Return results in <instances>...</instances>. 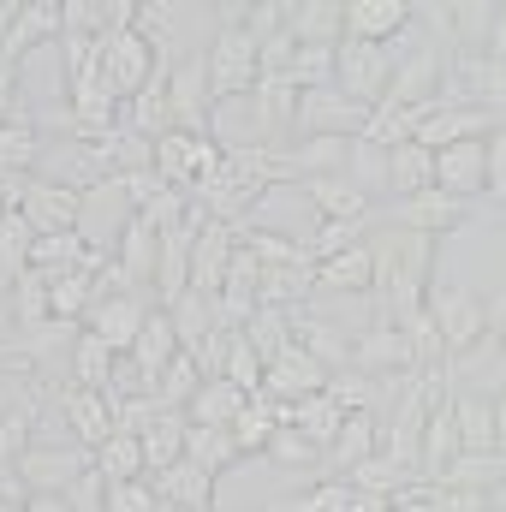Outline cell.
Here are the masks:
<instances>
[{"instance_id":"cell-24","label":"cell","mask_w":506,"mask_h":512,"mask_svg":"<svg viewBox=\"0 0 506 512\" xmlns=\"http://www.w3.org/2000/svg\"><path fill=\"white\" fill-rule=\"evenodd\" d=\"M286 30L304 48H340L346 42V0H292Z\"/></svg>"},{"instance_id":"cell-11","label":"cell","mask_w":506,"mask_h":512,"mask_svg":"<svg viewBox=\"0 0 506 512\" xmlns=\"http://www.w3.org/2000/svg\"><path fill=\"white\" fill-rule=\"evenodd\" d=\"M48 42H60V0H18V12L0 36V72H18Z\"/></svg>"},{"instance_id":"cell-52","label":"cell","mask_w":506,"mask_h":512,"mask_svg":"<svg viewBox=\"0 0 506 512\" xmlns=\"http://www.w3.org/2000/svg\"><path fill=\"white\" fill-rule=\"evenodd\" d=\"M501 370H506V334H501Z\"/></svg>"},{"instance_id":"cell-38","label":"cell","mask_w":506,"mask_h":512,"mask_svg":"<svg viewBox=\"0 0 506 512\" xmlns=\"http://www.w3.org/2000/svg\"><path fill=\"white\" fill-rule=\"evenodd\" d=\"M108 376H114V352L90 334V328H78L72 334V387H108Z\"/></svg>"},{"instance_id":"cell-45","label":"cell","mask_w":506,"mask_h":512,"mask_svg":"<svg viewBox=\"0 0 506 512\" xmlns=\"http://www.w3.org/2000/svg\"><path fill=\"white\" fill-rule=\"evenodd\" d=\"M346 173H352L370 197L387 191V149H376V143H364V137H358V143L346 149Z\"/></svg>"},{"instance_id":"cell-41","label":"cell","mask_w":506,"mask_h":512,"mask_svg":"<svg viewBox=\"0 0 506 512\" xmlns=\"http://www.w3.org/2000/svg\"><path fill=\"white\" fill-rule=\"evenodd\" d=\"M197 387H203V370L191 364V352H179V358L161 370V382H155V405H167V411H185Z\"/></svg>"},{"instance_id":"cell-4","label":"cell","mask_w":506,"mask_h":512,"mask_svg":"<svg viewBox=\"0 0 506 512\" xmlns=\"http://www.w3.org/2000/svg\"><path fill=\"white\" fill-rule=\"evenodd\" d=\"M161 66H173V60H161L155 42H149L137 24H120V30H108V36L96 42V72H102V84H108L120 102H131Z\"/></svg>"},{"instance_id":"cell-35","label":"cell","mask_w":506,"mask_h":512,"mask_svg":"<svg viewBox=\"0 0 506 512\" xmlns=\"http://www.w3.org/2000/svg\"><path fill=\"white\" fill-rule=\"evenodd\" d=\"M185 459H191V465H203L209 477L233 471V465H239L233 429H203V423H191V429H185Z\"/></svg>"},{"instance_id":"cell-49","label":"cell","mask_w":506,"mask_h":512,"mask_svg":"<svg viewBox=\"0 0 506 512\" xmlns=\"http://www.w3.org/2000/svg\"><path fill=\"white\" fill-rule=\"evenodd\" d=\"M18 512H78V507H72V495H24Z\"/></svg>"},{"instance_id":"cell-42","label":"cell","mask_w":506,"mask_h":512,"mask_svg":"<svg viewBox=\"0 0 506 512\" xmlns=\"http://www.w3.org/2000/svg\"><path fill=\"white\" fill-rule=\"evenodd\" d=\"M268 459H274V465H286V471H316V465H322V447H316L304 429L280 423V429H274V441H268Z\"/></svg>"},{"instance_id":"cell-53","label":"cell","mask_w":506,"mask_h":512,"mask_svg":"<svg viewBox=\"0 0 506 512\" xmlns=\"http://www.w3.org/2000/svg\"><path fill=\"white\" fill-rule=\"evenodd\" d=\"M0 221H6V197H0Z\"/></svg>"},{"instance_id":"cell-3","label":"cell","mask_w":506,"mask_h":512,"mask_svg":"<svg viewBox=\"0 0 506 512\" xmlns=\"http://www.w3.org/2000/svg\"><path fill=\"white\" fill-rule=\"evenodd\" d=\"M429 328L441 340L447 358H465L477 340H489V304L471 292V286H453V280H435L429 286Z\"/></svg>"},{"instance_id":"cell-30","label":"cell","mask_w":506,"mask_h":512,"mask_svg":"<svg viewBox=\"0 0 506 512\" xmlns=\"http://www.w3.org/2000/svg\"><path fill=\"white\" fill-rule=\"evenodd\" d=\"M245 399H251V393H239L227 376H209V382L191 393L185 417H191V423H203V429H233V423H239V411H245Z\"/></svg>"},{"instance_id":"cell-36","label":"cell","mask_w":506,"mask_h":512,"mask_svg":"<svg viewBox=\"0 0 506 512\" xmlns=\"http://www.w3.org/2000/svg\"><path fill=\"white\" fill-rule=\"evenodd\" d=\"M12 322H18V340L54 322V316H48V280H42L36 268H24V274L12 280Z\"/></svg>"},{"instance_id":"cell-55","label":"cell","mask_w":506,"mask_h":512,"mask_svg":"<svg viewBox=\"0 0 506 512\" xmlns=\"http://www.w3.org/2000/svg\"><path fill=\"white\" fill-rule=\"evenodd\" d=\"M209 512H215V507H209Z\"/></svg>"},{"instance_id":"cell-23","label":"cell","mask_w":506,"mask_h":512,"mask_svg":"<svg viewBox=\"0 0 506 512\" xmlns=\"http://www.w3.org/2000/svg\"><path fill=\"white\" fill-rule=\"evenodd\" d=\"M381 453V417L376 411H346V423H340V435L328 441V453H322V465L334 471V477H352L364 459H376Z\"/></svg>"},{"instance_id":"cell-54","label":"cell","mask_w":506,"mask_h":512,"mask_svg":"<svg viewBox=\"0 0 506 512\" xmlns=\"http://www.w3.org/2000/svg\"><path fill=\"white\" fill-rule=\"evenodd\" d=\"M78 512H102V507H78Z\"/></svg>"},{"instance_id":"cell-2","label":"cell","mask_w":506,"mask_h":512,"mask_svg":"<svg viewBox=\"0 0 506 512\" xmlns=\"http://www.w3.org/2000/svg\"><path fill=\"white\" fill-rule=\"evenodd\" d=\"M90 471H96V453L78 441H36L12 459V477L24 495H72Z\"/></svg>"},{"instance_id":"cell-1","label":"cell","mask_w":506,"mask_h":512,"mask_svg":"<svg viewBox=\"0 0 506 512\" xmlns=\"http://www.w3.org/2000/svg\"><path fill=\"white\" fill-rule=\"evenodd\" d=\"M203 72H209V102H233V96H251L256 78H262V54L239 24V6H221L215 12V36H209V54H203Z\"/></svg>"},{"instance_id":"cell-32","label":"cell","mask_w":506,"mask_h":512,"mask_svg":"<svg viewBox=\"0 0 506 512\" xmlns=\"http://www.w3.org/2000/svg\"><path fill=\"white\" fill-rule=\"evenodd\" d=\"M286 423H292V429H304V435L328 453V441H334V435H340V423H346V405L322 387V393H310V399H292V405H286Z\"/></svg>"},{"instance_id":"cell-27","label":"cell","mask_w":506,"mask_h":512,"mask_svg":"<svg viewBox=\"0 0 506 512\" xmlns=\"http://www.w3.org/2000/svg\"><path fill=\"white\" fill-rule=\"evenodd\" d=\"M447 405H453V423H459V447H465L471 459L501 453V435H495V411H489V399H471L465 387H447Z\"/></svg>"},{"instance_id":"cell-6","label":"cell","mask_w":506,"mask_h":512,"mask_svg":"<svg viewBox=\"0 0 506 512\" xmlns=\"http://www.w3.org/2000/svg\"><path fill=\"white\" fill-rule=\"evenodd\" d=\"M0 197H6V209H18V215L30 221L36 239H42V233H78V191H72V185H54V179L30 173V179L0 185Z\"/></svg>"},{"instance_id":"cell-14","label":"cell","mask_w":506,"mask_h":512,"mask_svg":"<svg viewBox=\"0 0 506 512\" xmlns=\"http://www.w3.org/2000/svg\"><path fill=\"white\" fill-rule=\"evenodd\" d=\"M322 387H328V370H322L298 340H286V346L268 358V370H262V399H280V405L310 399V393H322Z\"/></svg>"},{"instance_id":"cell-18","label":"cell","mask_w":506,"mask_h":512,"mask_svg":"<svg viewBox=\"0 0 506 512\" xmlns=\"http://www.w3.org/2000/svg\"><path fill=\"white\" fill-rule=\"evenodd\" d=\"M459 459H465L459 423H453V405L441 393V405H429V423H423V441H417V483H441Z\"/></svg>"},{"instance_id":"cell-25","label":"cell","mask_w":506,"mask_h":512,"mask_svg":"<svg viewBox=\"0 0 506 512\" xmlns=\"http://www.w3.org/2000/svg\"><path fill=\"white\" fill-rule=\"evenodd\" d=\"M435 185H441L447 197H459V203L483 197V137L435 149Z\"/></svg>"},{"instance_id":"cell-21","label":"cell","mask_w":506,"mask_h":512,"mask_svg":"<svg viewBox=\"0 0 506 512\" xmlns=\"http://www.w3.org/2000/svg\"><path fill=\"white\" fill-rule=\"evenodd\" d=\"M304 191H310V203H316V221H370V215H376L370 191H364L346 167H340V173L304 179Z\"/></svg>"},{"instance_id":"cell-33","label":"cell","mask_w":506,"mask_h":512,"mask_svg":"<svg viewBox=\"0 0 506 512\" xmlns=\"http://www.w3.org/2000/svg\"><path fill=\"white\" fill-rule=\"evenodd\" d=\"M286 423V405L280 399H245V411H239V423H233V447H239V459H251V453H268V441H274V429Z\"/></svg>"},{"instance_id":"cell-7","label":"cell","mask_w":506,"mask_h":512,"mask_svg":"<svg viewBox=\"0 0 506 512\" xmlns=\"http://www.w3.org/2000/svg\"><path fill=\"white\" fill-rule=\"evenodd\" d=\"M364 126H370V108L352 102L340 84H316L292 108V131H304V137H346L352 143V137H364Z\"/></svg>"},{"instance_id":"cell-31","label":"cell","mask_w":506,"mask_h":512,"mask_svg":"<svg viewBox=\"0 0 506 512\" xmlns=\"http://www.w3.org/2000/svg\"><path fill=\"white\" fill-rule=\"evenodd\" d=\"M42 161V131L36 120H0V185L30 179Z\"/></svg>"},{"instance_id":"cell-8","label":"cell","mask_w":506,"mask_h":512,"mask_svg":"<svg viewBox=\"0 0 506 512\" xmlns=\"http://www.w3.org/2000/svg\"><path fill=\"white\" fill-rule=\"evenodd\" d=\"M358 376H370V382H399V376H417V346H411V334H399L393 322H370V328H358L352 334V358H346Z\"/></svg>"},{"instance_id":"cell-39","label":"cell","mask_w":506,"mask_h":512,"mask_svg":"<svg viewBox=\"0 0 506 512\" xmlns=\"http://www.w3.org/2000/svg\"><path fill=\"white\" fill-rule=\"evenodd\" d=\"M90 256H102V251H90L78 233H42V239L30 245V268H36V274H60V268L90 262Z\"/></svg>"},{"instance_id":"cell-9","label":"cell","mask_w":506,"mask_h":512,"mask_svg":"<svg viewBox=\"0 0 506 512\" xmlns=\"http://www.w3.org/2000/svg\"><path fill=\"white\" fill-rule=\"evenodd\" d=\"M131 215H137V203L126 197V185H120V179H102V185L78 191V239H84L90 251H102V256L114 251Z\"/></svg>"},{"instance_id":"cell-37","label":"cell","mask_w":506,"mask_h":512,"mask_svg":"<svg viewBox=\"0 0 506 512\" xmlns=\"http://www.w3.org/2000/svg\"><path fill=\"white\" fill-rule=\"evenodd\" d=\"M167 310V322H173V334H179V346L191 352L209 328H215V298H203V292H179L173 304H161Z\"/></svg>"},{"instance_id":"cell-15","label":"cell","mask_w":506,"mask_h":512,"mask_svg":"<svg viewBox=\"0 0 506 512\" xmlns=\"http://www.w3.org/2000/svg\"><path fill=\"white\" fill-rule=\"evenodd\" d=\"M310 298H370L376 292V256H370V239L352 245L340 256H322L316 274H310Z\"/></svg>"},{"instance_id":"cell-50","label":"cell","mask_w":506,"mask_h":512,"mask_svg":"<svg viewBox=\"0 0 506 512\" xmlns=\"http://www.w3.org/2000/svg\"><path fill=\"white\" fill-rule=\"evenodd\" d=\"M0 346H24L18 340V322H12V298H0Z\"/></svg>"},{"instance_id":"cell-5","label":"cell","mask_w":506,"mask_h":512,"mask_svg":"<svg viewBox=\"0 0 506 512\" xmlns=\"http://www.w3.org/2000/svg\"><path fill=\"white\" fill-rule=\"evenodd\" d=\"M149 167L161 173V185L173 191H197L203 179H215L221 167V143L209 131H161L149 143Z\"/></svg>"},{"instance_id":"cell-10","label":"cell","mask_w":506,"mask_h":512,"mask_svg":"<svg viewBox=\"0 0 506 512\" xmlns=\"http://www.w3.org/2000/svg\"><path fill=\"white\" fill-rule=\"evenodd\" d=\"M387 78H393V54L376 48V42H340L334 48V84L352 96V102H364L370 114H376V102L387 96Z\"/></svg>"},{"instance_id":"cell-26","label":"cell","mask_w":506,"mask_h":512,"mask_svg":"<svg viewBox=\"0 0 506 512\" xmlns=\"http://www.w3.org/2000/svg\"><path fill=\"white\" fill-rule=\"evenodd\" d=\"M149 483H155L161 507H173V512H209V507H215V477H209L203 465H191V459H179V465L155 471Z\"/></svg>"},{"instance_id":"cell-19","label":"cell","mask_w":506,"mask_h":512,"mask_svg":"<svg viewBox=\"0 0 506 512\" xmlns=\"http://www.w3.org/2000/svg\"><path fill=\"white\" fill-rule=\"evenodd\" d=\"M233 251H239V227H227V221H203V233L191 239V292L215 298L221 280H227V268H233Z\"/></svg>"},{"instance_id":"cell-13","label":"cell","mask_w":506,"mask_h":512,"mask_svg":"<svg viewBox=\"0 0 506 512\" xmlns=\"http://www.w3.org/2000/svg\"><path fill=\"white\" fill-rule=\"evenodd\" d=\"M387 221L393 227H405V233H423V239H447V233H459L465 221H471V203H459V197H447L441 185L435 191H423V197H405V203H393L387 209Z\"/></svg>"},{"instance_id":"cell-20","label":"cell","mask_w":506,"mask_h":512,"mask_svg":"<svg viewBox=\"0 0 506 512\" xmlns=\"http://www.w3.org/2000/svg\"><path fill=\"white\" fill-rule=\"evenodd\" d=\"M411 24H417V6H411V0H346V36H352V42L387 48V42L405 36Z\"/></svg>"},{"instance_id":"cell-46","label":"cell","mask_w":506,"mask_h":512,"mask_svg":"<svg viewBox=\"0 0 506 512\" xmlns=\"http://www.w3.org/2000/svg\"><path fill=\"white\" fill-rule=\"evenodd\" d=\"M102 512H161V495L149 477L137 483H102Z\"/></svg>"},{"instance_id":"cell-17","label":"cell","mask_w":506,"mask_h":512,"mask_svg":"<svg viewBox=\"0 0 506 512\" xmlns=\"http://www.w3.org/2000/svg\"><path fill=\"white\" fill-rule=\"evenodd\" d=\"M155 256H161V227L137 209L126 221V233H120V245L108 251V262H114V274L131 292H143V286H155Z\"/></svg>"},{"instance_id":"cell-44","label":"cell","mask_w":506,"mask_h":512,"mask_svg":"<svg viewBox=\"0 0 506 512\" xmlns=\"http://www.w3.org/2000/svg\"><path fill=\"white\" fill-rule=\"evenodd\" d=\"M352 501H358V489L346 477H328V483H310L298 501H286V512H352Z\"/></svg>"},{"instance_id":"cell-51","label":"cell","mask_w":506,"mask_h":512,"mask_svg":"<svg viewBox=\"0 0 506 512\" xmlns=\"http://www.w3.org/2000/svg\"><path fill=\"white\" fill-rule=\"evenodd\" d=\"M489 411H495V435H501V453H506V387L489 399Z\"/></svg>"},{"instance_id":"cell-48","label":"cell","mask_w":506,"mask_h":512,"mask_svg":"<svg viewBox=\"0 0 506 512\" xmlns=\"http://www.w3.org/2000/svg\"><path fill=\"white\" fill-rule=\"evenodd\" d=\"M429 512H489L483 489H459V483H435L429 489Z\"/></svg>"},{"instance_id":"cell-40","label":"cell","mask_w":506,"mask_h":512,"mask_svg":"<svg viewBox=\"0 0 506 512\" xmlns=\"http://www.w3.org/2000/svg\"><path fill=\"white\" fill-rule=\"evenodd\" d=\"M239 334L251 340V346H256V358L268 364V358H274V352H280V346L292 340V310H274V304H262V310H256L251 322L239 328Z\"/></svg>"},{"instance_id":"cell-12","label":"cell","mask_w":506,"mask_h":512,"mask_svg":"<svg viewBox=\"0 0 506 512\" xmlns=\"http://www.w3.org/2000/svg\"><path fill=\"white\" fill-rule=\"evenodd\" d=\"M143 316H149L143 292H102V298L90 304L84 328H90V334H96L114 358H126L131 346H137V334H143Z\"/></svg>"},{"instance_id":"cell-47","label":"cell","mask_w":506,"mask_h":512,"mask_svg":"<svg viewBox=\"0 0 506 512\" xmlns=\"http://www.w3.org/2000/svg\"><path fill=\"white\" fill-rule=\"evenodd\" d=\"M483 191L506 203V126H495L483 137Z\"/></svg>"},{"instance_id":"cell-16","label":"cell","mask_w":506,"mask_h":512,"mask_svg":"<svg viewBox=\"0 0 506 512\" xmlns=\"http://www.w3.org/2000/svg\"><path fill=\"white\" fill-rule=\"evenodd\" d=\"M167 108H173V131H209V72H203V54L191 60H173L167 72Z\"/></svg>"},{"instance_id":"cell-28","label":"cell","mask_w":506,"mask_h":512,"mask_svg":"<svg viewBox=\"0 0 506 512\" xmlns=\"http://www.w3.org/2000/svg\"><path fill=\"white\" fill-rule=\"evenodd\" d=\"M179 352H185V346H179V334H173L167 310H155V304H149V316H143V334H137V346H131L126 358L143 370V376H149V387H155V382H161V370H167ZM149 399H155V393H149Z\"/></svg>"},{"instance_id":"cell-29","label":"cell","mask_w":506,"mask_h":512,"mask_svg":"<svg viewBox=\"0 0 506 512\" xmlns=\"http://www.w3.org/2000/svg\"><path fill=\"white\" fill-rule=\"evenodd\" d=\"M387 191H393L399 203L435 191V155H429L423 143H393V149H387Z\"/></svg>"},{"instance_id":"cell-43","label":"cell","mask_w":506,"mask_h":512,"mask_svg":"<svg viewBox=\"0 0 506 512\" xmlns=\"http://www.w3.org/2000/svg\"><path fill=\"white\" fill-rule=\"evenodd\" d=\"M262 370H268V364L256 358V346L245 340V334H233V346H227V364H221V376L239 387V393H251V399H256V393H262Z\"/></svg>"},{"instance_id":"cell-22","label":"cell","mask_w":506,"mask_h":512,"mask_svg":"<svg viewBox=\"0 0 506 512\" xmlns=\"http://www.w3.org/2000/svg\"><path fill=\"white\" fill-rule=\"evenodd\" d=\"M60 417H66V435H72L78 447H90V453L114 435V405H108V393H96V387H66V393H60Z\"/></svg>"},{"instance_id":"cell-34","label":"cell","mask_w":506,"mask_h":512,"mask_svg":"<svg viewBox=\"0 0 506 512\" xmlns=\"http://www.w3.org/2000/svg\"><path fill=\"white\" fill-rule=\"evenodd\" d=\"M96 477H102V483H137V477H149V471H143V441H137L131 429H114V435L96 447Z\"/></svg>"}]
</instances>
